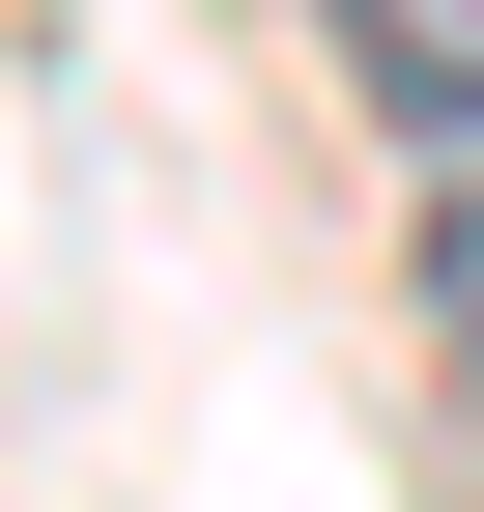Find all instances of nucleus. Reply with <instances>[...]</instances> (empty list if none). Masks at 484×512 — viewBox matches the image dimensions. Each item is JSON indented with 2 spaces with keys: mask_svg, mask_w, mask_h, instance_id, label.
Returning <instances> with one entry per match:
<instances>
[{
  "mask_svg": "<svg viewBox=\"0 0 484 512\" xmlns=\"http://www.w3.org/2000/svg\"><path fill=\"white\" fill-rule=\"evenodd\" d=\"M428 370H456V399H484V143L428 171Z\"/></svg>",
  "mask_w": 484,
  "mask_h": 512,
  "instance_id": "nucleus-2",
  "label": "nucleus"
},
{
  "mask_svg": "<svg viewBox=\"0 0 484 512\" xmlns=\"http://www.w3.org/2000/svg\"><path fill=\"white\" fill-rule=\"evenodd\" d=\"M314 29H342V86H371V114H399L428 171L484 143V0H314Z\"/></svg>",
  "mask_w": 484,
  "mask_h": 512,
  "instance_id": "nucleus-1",
  "label": "nucleus"
}]
</instances>
